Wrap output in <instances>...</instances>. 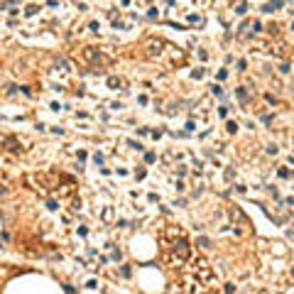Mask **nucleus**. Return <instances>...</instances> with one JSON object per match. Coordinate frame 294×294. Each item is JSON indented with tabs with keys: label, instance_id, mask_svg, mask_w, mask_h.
<instances>
[{
	"label": "nucleus",
	"instance_id": "f257e3e1",
	"mask_svg": "<svg viewBox=\"0 0 294 294\" xmlns=\"http://www.w3.org/2000/svg\"><path fill=\"white\" fill-rule=\"evenodd\" d=\"M83 59H88L91 64H103V61H105V59L101 57V52L93 49V47H86V49H83Z\"/></svg>",
	"mask_w": 294,
	"mask_h": 294
},
{
	"label": "nucleus",
	"instance_id": "f03ea898",
	"mask_svg": "<svg viewBox=\"0 0 294 294\" xmlns=\"http://www.w3.org/2000/svg\"><path fill=\"white\" fill-rule=\"evenodd\" d=\"M199 280H211V267L206 260H199Z\"/></svg>",
	"mask_w": 294,
	"mask_h": 294
},
{
	"label": "nucleus",
	"instance_id": "7ed1b4c3",
	"mask_svg": "<svg viewBox=\"0 0 294 294\" xmlns=\"http://www.w3.org/2000/svg\"><path fill=\"white\" fill-rule=\"evenodd\" d=\"M147 47H150L147 52H150L152 57H155V54H159V47H162V42H155V39H150V42H147Z\"/></svg>",
	"mask_w": 294,
	"mask_h": 294
},
{
	"label": "nucleus",
	"instance_id": "20e7f679",
	"mask_svg": "<svg viewBox=\"0 0 294 294\" xmlns=\"http://www.w3.org/2000/svg\"><path fill=\"white\" fill-rule=\"evenodd\" d=\"M277 8H282V3H280V0H274V3H267V5H265V12H274Z\"/></svg>",
	"mask_w": 294,
	"mask_h": 294
},
{
	"label": "nucleus",
	"instance_id": "39448f33",
	"mask_svg": "<svg viewBox=\"0 0 294 294\" xmlns=\"http://www.w3.org/2000/svg\"><path fill=\"white\" fill-rule=\"evenodd\" d=\"M5 145H8V150H10V152H17V150H20V147H15L17 142H15L12 137H8V140H5Z\"/></svg>",
	"mask_w": 294,
	"mask_h": 294
},
{
	"label": "nucleus",
	"instance_id": "423d86ee",
	"mask_svg": "<svg viewBox=\"0 0 294 294\" xmlns=\"http://www.w3.org/2000/svg\"><path fill=\"white\" fill-rule=\"evenodd\" d=\"M155 159H157V157H155V155H152V152H147V155H145V162H147V164H152V162H155Z\"/></svg>",
	"mask_w": 294,
	"mask_h": 294
},
{
	"label": "nucleus",
	"instance_id": "0eeeda50",
	"mask_svg": "<svg viewBox=\"0 0 294 294\" xmlns=\"http://www.w3.org/2000/svg\"><path fill=\"white\" fill-rule=\"evenodd\" d=\"M86 287H88V289H96V287H98V282H96V280H88V282H86Z\"/></svg>",
	"mask_w": 294,
	"mask_h": 294
},
{
	"label": "nucleus",
	"instance_id": "6e6552de",
	"mask_svg": "<svg viewBox=\"0 0 294 294\" xmlns=\"http://www.w3.org/2000/svg\"><path fill=\"white\" fill-rule=\"evenodd\" d=\"M108 83H110V86H113V88H115V86H120L123 81H120V79H108Z\"/></svg>",
	"mask_w": 294,
	"mask_h": 294
},
{
	"label": "nucleus",
	"instance_id": "1a4fd4ad",
	"mask_svg": "<svg viewBox=\"0 0 294 294\" xmlns=\"http://www.w3.org/2000/svg\"><path fill=\"white\" fill-rule=\"evenodd\" d=\"M238 98H240V101H248V96H245V91H243V88H238Z\"/></svg>",
	"mask_w": 294,
	"mask_h": 294
},
{
	"label": "nucleus",
	"instance_id": "9d476101",
	"mask_svg": "<svg viewBox=\"0 0 294 294\" xmlns=\"http://www.w3.org/2000/svg\"><path fill=\"white\" fill-rule=\"evenodd\" d=\"M235 12H238V15H245V5L240 3V5H238V8H235Z\"/></svg>",
	"mask_w": 294,
	"mask_h": 294
},
{
	"label": "nucleus",
	"instance_id": "9b49d317",
	"mask_svg": "<svg viewBox=\"0 0 294 294\" xmlns=\"http://www.w3.org/2000/svg\"><path fill=\"white\" fill-rule=\"evenodd\" d=\"M226 127H228V133H235V130H238V125H235V123H228Z\"/></svg>",
	"mask_w": 294,
	"mask_h": 294
}]
</instances>
